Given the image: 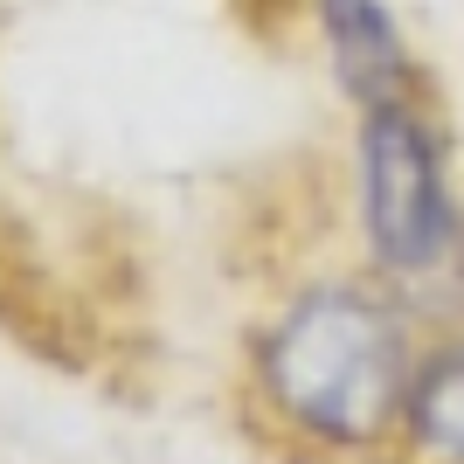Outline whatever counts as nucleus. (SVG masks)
<instances>
[{"mask_svg": "<svg viewBox=\"0 0 464 464\" xmlns=\"http://www.w3.org/2000/svg\"><path fill=\"white\" fill-rule=\"evenodd\" d=\"M319 28H326L333 70L361 104H395L416 83V63L402 49V28L382 0H319Z\"/></svg>", "mask_w": 464, "mask_h": 464, "instance_id": "nucleus-3", "label": "nucleus"}, {"mask_svg": "<svg viewBox=\"0 0 464 464\" xmlns=\"http://www.w3.org/2000/svg\"><path fill=\"white\" fill-rule=\"evenodd\" d=\"M277 423L333 450L382 444L409 409V347L395 312L368 291H312L256 353Z\"/></svg>", "mask_w": 464, "mask_h": 464, "instance_id": "nucleus-1", "label": "nucleus"}, {"mask_svg": "<svg viewBox=\"0 0 464 464\" xmlns=\"http://www.w3.org/2000/svg\"><path fill=\"white\" fill-rule=\"evenodd\" d=\"M402 437L416 464H464V347H444L416 368Z\"/></svg>", "mask_w": 464, "mask_h": 464, "instance_id": "nucleus-4", "label": "nucleus"}, {"mask_svg": "<svg viewBox=\"0 0 464 464\" xmlns=\"http://www.w3.org/2000/svg\"><path fill=\"white\" fill-rule=\"evenodd\" d=\"M361 222H368L382 271L416 277L450 256L444 146L409 97L368 104V118H361Z\"/></svg>", "mask_w": 464, "mask_h": 464, "instance_id": "nucleus-2", "label": "nucleus"}]
</instances>
